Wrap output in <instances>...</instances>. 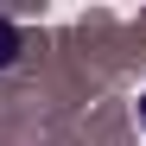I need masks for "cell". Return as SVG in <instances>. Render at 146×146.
<instances>
[{
  "instance_id": "cell-2",
  "label": "cell",
  "mask_w": 146,
  "mask_h": 146,
  "mask_svg": "<svg viewBox=\"0 0 146 146\" xmlns=\"http://www.w3.org/2000/svg\"><path fill=\"white\" fill-rule=\"evenodd\" d=\"M140 133H146V89H140Z\"/></svg>"
},
{
  "instance_id": "cell-1",
  "label": "cell",
  "mask_w": 146,
  "mask_h": 146,
  "mask_svg": "<svg viewBox=\"0 0 146 146\" xmlns=\"http://www.w3.org/2000/svg\"><path fill=\"white\" fill-rule=\"evenodd\" d=\"M19 51H26V32H19L13 19H0V70H13V64H19Z\"/></svg>"
}]
</instances>
